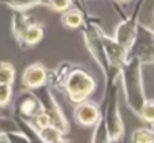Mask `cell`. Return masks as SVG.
Wrapping results in <instances>:
<instances>
[{
    "instance_id": "cell-1",
    "label": "cell",
    "mask_w": 154,
    "mask_h": 143,
    "mask_svg": "<svg viewBox=\"0 0 154 143\" xmlns=\"http://www.w3.org/2000/svg\"><path fill=\"white\" fill-rule=\"evenodd\" d=\"M121 76H122V86H124L127 104L136 115H139L146 100H145L143 85H142L140 60L137 56L127 59V62L121 68Z\"/></svg>"
},
{
    "instance_id": "cell-2",
    "label": "cell",
    "mask_w": 154,
    "mask_h": 143,
    "mask_svg": "<svg viewBox=\"0 0 154 143\" xmlns=\"http://www.w3.org/2000/svg\"><path fill=\"white\" fill-rule=\"evenodd\" d=\"M54 79L62 83L60 86L65 89L69 100L75 104L83 103L95 89V80L80 68H75L68 73H62V69H59V73L56 71Z\"/></svg>"
},
{
    "instance_id": "cell-3",
    "label": "cell",
    "mask_w": 154,
    "mask_h": 143,
    "mask_svg": "<svg viewBox=\"0 0 154 143\" xmlns=\"http://www.w3.org/2000/svg\"><path fill=\"white\" fill-rule=\"evenodd\" d=\"M104 125L109 134V139L116 142L121 140L124 134V125L118 110V91H116V77L112 79V85L107 92L106 98V115H104Z\"/></svg>"
},
{
    "instance_id": "cell-4",
    "label": "cell",
    "mask_w": 154,
    "mask_h": 143,
    "mask_svg": "<svg viewBox=\"0 0 154 143\" xmlns=\"http://www.w3.org/2000/svg\"><path fill=\"white\" fill-rule=\"evenodd\" d=\"M38 100H39V103H41L42 110L48 115V118H50V121H51V125L56 127L62 134H66L68 130H69L68 122H66V119H65V116H63V113H62L59 104L56 103L54 97L51 95V92H50L48 89H44V91H42V95L38 97Z\"/></svg>"
},
{
    "instance_id": "cell-5",
    "label": "cell",
    "mask_w": 154,
    "mask_h": 143,
    "mask_svg": "<svg viewBox=\"0 0 154 143\" xmlns=\"http://www.w3.org/2000/svg\"><path fill=\"white\" fill-rule=\"evenodd\" d=\"M100 38H101V42H103V47H104L109 65L112 68H115V69H121L122 65L128 59V50L124 48L118 41L109 38L107 35H104L101 30H100Z\"/></svg>"
},
{
    "instance_id": "cell-6",
    "label": "cell",
    "mask_w": 154,
    "mask_h": 143,
    "mask_svg": "<svg viewBox=\"0 0 154 143\" xmlns=\"http://www.w3.org/2000/svg\"><path fill=\"white\" fill-rule=\"evenodd\" d=\"M136 38H139L137 57L140 63H154V32L142 26L137 27Z\"/></svg>"
},
{
    "instance_id": "cell-7",
    "label": "cell",
    "mask_w": 154,
    "mask_h": 143,
    "mask_svg": "<svg viewBox=\"0 0 154 143\" xmlns=\"http://www.w3.org/2000/svg\"><path fill=\"white\" fill-rule=\"evenodd\" d=\"M136 17L137 12L134 11V14L131 17H128L127 20H124L115 32V41H118L124 48H130L136 39V33H137V23H136Z\"/></svg>"
},
{
    "instance_id": "cell-8",
    "label": "cell",
    "mask_w": 154,
    "mask_h": 143,
    "mask_svg": "<svg viewBox=\"0 0 154 143\" xmlns=\"http://www.w3.org/2000/svg\"><path fill=\"white\" fill-rule=\"evenodd\" d=\"M48 74L47 69L42 63H33L29 68H26L24 74H23V85L27 89H39L45 85Z\"/></svg>"
},
{
    "instance_id": "cell-9",
    "label": "cell",
    "mask_w": 154,
    "mask_h": 143,
    "mask_svg": "<svg viewBox=\"0 0 154 143\" xmlns=\"http://www.w3.org/2000/svg\"><path fill=\"white\" fill-rule=\"evenodd\" d=\"M74 118L75 121L79 122L80 125H85V127H91V125H97V122L100 121V112H98V107L92 103H79L75 106V110H74Z\"/></svg>"
},
{
    "instance_id": "cell-10",
    "label": "cell",
    "mask_w": 154,
    "mask_h": 143,
    "mask_svg": "<svg viewBox=\"0 0 154 143\" xmlns=\"http://www.w3.org/2000/svg\"><path fill=\"white\" fill-rule=\"evenodd\" d=\"M41 110H42V107H41L38 97H35L32 94L20 95V98L17 101V113H18L17 116H20L23 119H30V118H35Z\"/></svg>"
},
{
    "instance_id": "cell-11",
    "label": "cell",
    "mask_w": 154,
    "mask_h": 143,
    "mask_svg": "<svg viewBox=\"0 0 154 143\" xmlns=\"http://www.w3.org/2000/svg\"><path fill=\"white\" fill-rule=\"evenodd\" d=\"M29 26H30V18L24 12L15 11V14L12 17V32H14L18 42L21 41V38H23V35H24V32L27 30Z\"/></svg>"
},
{
    "instance_id": "cell-12",
    "label": "cell",
    "mask_w": 154,
    "mask_h": 143,
    "mask_svg": "<svg viewBox=\"0 0 154 143\" xmlns=\"http://www.w3.org/2000/svg\"><path fill=\"white\" fill-rule=\"evenodd\" d=\"M42 35H44V30H42L41 26H38V24H30V26L27 27V30L24 32V35H23L20 44L24 45V47L35 45V44H38V42L41 41Z\"/></svg>"
},
{
    "instance_id": "cell-13",
    "label": "cell",
    "mask_w": 154,
    "mask_h": 143,
    "mask_svg": "<svg viewBox=\"0 0 154 143\" xmlns=\"http://www.w3.org/2000/svg\"><path fill=\"white\" fill-rule=\"evenodd\" d=\"M83 23V17L80 14V11L77 9H66L63 14H62V24L68 29H75L82 26Z\"/></svg>"
},
{
    "instance_id": "cell-14",
    "label": "cell",
    "mask_w": 154,
    "mask_h": 143,
    "mask_svg": "<svg viewBox=\"0 0 154 143\" xmlns=\"http://www.w3.org/2000/svg\"><path fill=\"white\" fill-rule=\"evenodd\" d=\"M38 133L44 143H57L59 140H62V133L53 125L44 127V128L38 130Z\"/></svg>"
},
{
    "instance_id": "cell-15",
    "label": "cell",
    "mask_w": 154,
    "mask_h": 143,
    "mask_svg": "<svg viewBox=\"0 0 154 143\" xmlns=\"http://www.w3.org/2000/svg\"><path fill=\"white\" fill-rule=\"evenodd\" d=\"M15 79V69L9 62H0V83L12 85Z\"/></svg>"
},
{
    "instance_id": "cell-16",
    "label": "cell",
    "mask_w": 154,
    "mask_h": 143,
    "mask_svg": "<svg viewBox=\"0 0 154 143\" xmlns=\"http://www.w3.org/2000/svg\"><path fill=\"white\" fill-rule=\"evenodd\" d=\"M131 143H154V133L149 128H139L131 134Z\"/></svg>"
},
{
    "instance_id": "cell-17",
    "label": "cell",
    "mask_w": 154,
    "mask_h": 143,
    "mask_svg": "<svg viewBox=\"0 0 154 143\" xmlns=\"http://www.w3.org/2000/svg\"><path fill=\"white\" fill-rule=\"evenodd\" d=\"M0 3H3V5H6V6L15 9V11H21V12L36 6V3L32 2V0H0Z\"/></svg>"
},
{
    "instance_id": "cell-18",
    "label": "cell",
    "mask_w": 154,
    "mask_h": 143,
    "mask_svg": "<svg viewBox=\"0 0 154 143\" xmlns=\"http://www.w3.org/2000/svg\"><path fill=\"white\" fill-rule=\"evenodd\" d=\"M17 131H20V130H18L15 121L0 116V136H2V134L6 136L8 133H17Z\"/></svg>"
},
{
    "instance_id": "cell-19",
    "label": "cell",
    "mask_w": 154,
    "mask_h": 143,
    "mask_svg": "<svg viewBox=\"0 0 154 143\" xmlns=\"http://www.w3.org/2000/svg\"><path fill=\"white\" fill-rule=\"evenodd\" d=\"M139 116L148 124L154 122V101H145Z\"/></svg>"
},
{
    "instance_id": "cell-20",
    "label": "cell",
    "mask_w": 154,
    "mask_h": 143,
    "mask_svg": "<svg viewBox=\"0 0 154 143\" xmlns=\"http://www.w3.org/2000/svg\"><path fill=\"white\" fill-rule=\"evenodd\" d=\"M12 97V88L11 85L0 83V107H6Z\"/></svg>"
},
{
    "instance_id": "cell-21",
    "label": "cell",
    "mask_w": 154,
    "mask_h": 143,
    "mask_svg": "<svg viewBox=\"0 0 154 143\" xmlns=\"http://www.w3.org/2000/svg\"><path fill=\"white\" fill-rule=\"evenodd\" d=\"M71 0H48V8L59 11V12H65L66 9H69Z\"/></svg>"
},
{
    "instance_id": "cell-22",
    "label": "cell",
    "mask_w": 154,
    "mask_h": 143,
    "mask_svg": "<svg viewBox=\"0 0 154 143\" xmlns=\"http://www.w3.org/2000/svg\"><path fill=\"white\" fill-rule=\"evenodd\" d=\"M35 125L38 127V130H41V128H44V127H48V125H51V121H50V118H48V115L44 112V110H41L35 118Z\"/></svg>"
},
{
    "instance_id": "cell-23",
    "label": "cell",
    "mask_w": 154,
    "mask_h": 143,
    "mask_svg": "<svg viewBox=\"0 0 154 143\" xmlns=\"http://www.w3.org/2000/svg\"><path fill=\"white\" fill-rule=\"evenodd\" d=\"M32 2H35L36 5H45V6H48V0H32Z\"/></svg>"
},
{
    "instance_id": "cell-24",
    "label": "cell",
    "mask_w": 154,
    "mask_h": 143,
    "mask_svg": "<svg viewBox=\"0 0 154 143\" xmlns=\"http://www.w3.org/2000/svg\"><path fill=\"white\" fill-rule=\"evenodd\" d=\"M149 130H151V131L154 133V122H151V128H149Z\"/></svg>"
},
{
    "instance_id": "cell-25",
    "label": "cell",
    "mask_w": 154,
    "mask_h": 143,
    "mask_svg": "<svg viewBox=\"0 0 154 143\" xmlns=\"http://www.w3.org/2000/svg\"><path fill=\"white\" fill-rule=\"evenodd\" d=\"M0 143H6V140H3L2 137H0Z\"/></svg>"
},
{
    "instance_id": "cell-26",
    "label": "cell",
    "mask_w": 154,
    "mask_h": 143,
    "mask_svg": "<svg viewBox=\"0 0 154 143\" xmlns=\"http://www.w3.org/2000/svg\"><path fill=\"white\" fill-rule=\"evenodd\" d=\"M121 2H127V0H121Z\"/></svg>"
}]
</instances>
